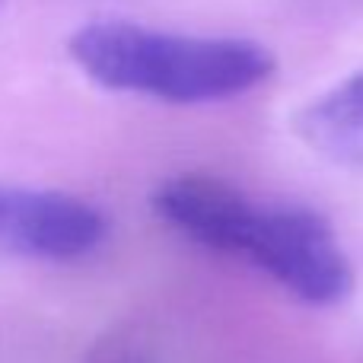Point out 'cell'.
I'll return each mask as SVG.
<instances>
[{"label":"cell","instance_id":"1","mask_svg":"<svg viewBox=\"0 0 363 363\" xmlns=\"http://www.w3.org/2000/svg\"><path fill=\"white\" fill-rule=\"evenodd\" d=\"M153 207L188 239L245 258L306 303L332 306L354 287L332 223L309 207L255 204L230 182L194 172L160 185Z\"/></svg>","mask_w":363,"mask_h":363},{"label":"cell","instance_id":"2","mask_svg":"<svg viewBox=\"0 0 363 363\" xmlns=\"http://www.w3.org/2000/svg\"><path fill=\"white\" fill-rule=\"evenodd\" d=\"M67 55L93 83L112 93L147 96L176 106L223 102L262 86L277 61L262 42L230 35H185L96 19L77 29Z\"/></svg>","mask_w":363,"mask_h":363},{"label":"cell","instance_id":"5","mask_svg":"<svg viewBox=\"0 0 363 363\" xmlns=\"http://www.w3.org/2000/svg\"><path fill=\"white\" fill-rule=\"evenodd\" d=\"M83 363H163L157 341L138 325H118L93 341Z\"/></svg>","mask_w":363,"mask_h":363},{"label":"cell","instance_id":"4","mask_svg":"<svg viewBox=\"0 0 363 363\" xmlns=\"http://www.w3.org/2000/svg\"><path fill=\"white\" fill-rule=\"evenodd\" d=\"M294 131L315 157L363 176V70L306 102Z\"/></svg>","mask_w":363,"mask_h":363},{"label":"cell","instance_id":"3","mask_svg":"<svg viewBox=\"0 0 363 363\" xmlns=\"http://www.w3.org/2000/svg\"><path fill=\"white\" fill-rule=\"evenodd\" d=\"M99 207L51 188L0 185V249L38 262H77L106 239Z\"/></svg>","mask_w":363,"mask_h":363}]
</instances>
